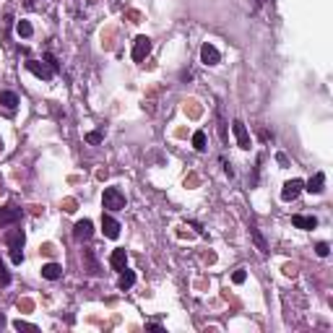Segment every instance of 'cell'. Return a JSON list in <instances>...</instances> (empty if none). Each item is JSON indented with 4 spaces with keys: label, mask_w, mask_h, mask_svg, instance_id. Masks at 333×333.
Segmentation results:
<instances>
[{
    "label": "cell",
    "mask_w": 333,
    "mask_h": 333,
    "mask_svg": "<svg viewBox=\"0 0 333 333\" xmlns=\"http://www.w3.org/2000/svg\"><path fill=\"white\" fill-rule=\"evenodd\" d=\"M102 130H94V133H86V143H102Z\"/></svg>",
    "instance_id": "cell-24"
},
{
    "label": "cell",
    "mask_w": 333,
    "mask_h": 333,
    "mask_svg": "<svg viewBox=\"0 0 333 333\" xmlns=\"http://www.w3.org/2000/svg\"><path fill=\"white\" fill-rule=\"evenodd\" d=\"M60 276H63V266H57V263H47V266H42V278H47V281H57Z\"/></svg>",
    "instance_id": "cell-12"
},
{
    "label": "cell",
    "mask_w": 333,
    "mask_h": 333,
    "mask_svg": "<svg viewBox=\"0 0 333 333\" xmlns=\"http://www.w3.org/2000/svg\"><path fill=\"white\" fill-rule=\"evenodd\" d=\"M135 284V274H133V271H128V268H123V271H120V281H117V286H120V289H130V286Z\"/></svg>",
    "instance_id": "cell-16"
},
{
    "label": "cell",
    "mask_w": 333,
    "mask_h": 333,
    "mask_svg": "<svg viewBox=\"0 0 333 333\" xmlns=\"http://www.w3.org/2000/svg\"><path fill=\"white\" fill-rule=\"evenodd\" d=\"M83 258H86V266H89V274H99V266H96V260H94V255H92V250H86V253H83Z\"/></svg>",
    "instance_id": "cell-20"
},
{
    "label": "cell",
    "mask_w": 333,
    "mask_h": 333,
    "mask_svg": "<svg viewBox=\"0 0 333 333\" xmlns=\"http://www.w3.org/2000/svg\"><path fill=\"white\" fill-rule=\"evenodd\" d=\"M193 146H195V151H206V133L203 130L193 133Z\"/></svg>",
    "instance_id": "cell-19"
},
{
    "label": "cell",
    "mask_w": 333,
    "mask_h": 333,
    "mask_svg": "<svg viewBox=\"0 0 333 333\" xmlns=\"http://www.w3.org/2000/svg\"><path fill=\"white\" fill-rule=\"evenodd\" d=\"M284 274L294 278V276H297V266H294V263H286V266H284Z\"/></svg>",
    "instance_id": "cell-28"
},
{
    "label": "cell",
    "mask_w": 333,
    "mask_h": 333,
    "mask_svg": "<svg viewBox=\"0 0 333 333\" xmlns=\"http://www.w3.org/2000/svg\"><path fill=\"white\" fill-rule=\"evenodd\" d=\"M13 328H16V331H37V325L24 323V320H13Z\"/></svg>",
    "instance_id": "cell-22"
},
{
    "label": "cell",
    "mask_w": 333,
    "mask_h": 333,
    "mask_svg": "<svg viewBox=\"0 0 333 333\" xmlns=\"http://www.w3.org/2000/svg\"><path fill=\"white\" fill-rule=\"evenodd\" d=\"M201 60H203V63H206V65H219V60H222V55H219V50L214 47V44H203V47H201Z\"/></svg>",
    "instance_id": "cell-10"
},
{
    "label": "cell",
    "mask_w": 333,
    "mask_h": 333,
    "mask_svg": "<svg viewBox=\"0 0 333 333\" xmlns=\"http://www.w3.org/2000/svg\"><path fill=\"white\" fill-rule=\"evenodd\" d=\"M21 216H24V211L16 208V206H5V208H0V226H5V224H18V222H21Z\"/></svg>",
    "instance_id": "cell-5"
},
{
    "label": "cell",
    "mask_w": 333,
    "mask_h": 333,
    "mask_svg": "<svg viewBox=\"0 0 333 333\" xmlns=\"http://www.w3.org/2000/svg\"><path fill=\"white\" fill-rule=\"evenodd\" d=\"M26 68L37 75V78H42V81H50L52 75H55L52 65L50 63H42V60H26Z\"/></svg>",
    "instance_id": "cell-3"
},
{
    "label": "cell",
    "mask_w": 333,
    "mask_h": 333,
    "mask_svg": "<svg viewBox=\"0 0 333 333\" xmlns=\"http://www.w3.org/2000/svg\"><path fill=\"white\" fill-rule=\"evenodd\" d=\"M323 185H325V175H323V172H317V175L307 183L305 190H307V193H313V195H320V193H323Z\"/></svg>",
    "instance_id": "cell-15"
},
{
    "label": "cell",
    "mask_w": 333,
    "mask_h": 333,
    "mask_svg": "<svg viewBox=\"0 0 333 333\" xmlns=\"http://www.w3.org/2000/svg\"><path fill=\"white\" fill-rule=\"evenodd\" d=\"M232 130H234V138H237V143H240V148H250V135H247V128H245V123L242 120H234L232 123Z\"/></svg>",
    "instance_id": "cell-7"
},
{
    "label": "cell",
    "mask_w": 333,
    "mask_h": 333,
    "mask_svg": "<svg viewBox=\"0 0 333 333\" xmlns=\"http://www.w3.org/2000/svg\"><path fill=\"white\" fill-rule=\"evenodd\" d=\"M0 148H3V141H0Z\"/></svg>",
    "instance_id": "cell-32"
},
{
    "label": "cell",
    "mask_w": 333,
    "mask_h": 333,
    "mask_svg": "<svg viewBox=\"0 0 333 333\" xmlns=\"http://www.w3.org/2000/svg\"><path fill=\"white\" fill-rule=\"evenodd\" d=\"M11 284V274H8V268H5V263L0 260V286H8Z\"/></svg>",
    "instance_id": "cell-21"
},
{
    "label": "cell",
    "mask_w": 333,
    "mask_h": 333,
    "mask_svg": "<svg viewBox=\"0 0 333 333\" xmlns=\"http://www.w3.org/2000/svg\"><path fill=\"white\" fill-rule=\"evenodd\" d=\"M292 224L297 226V229H315V226H317V219H315V216H302V214H297V216H292Z\"/></svg>",
    "instance_id": "cell-13"
},
{
    "label": "cell",
    "mask_w": 333,
    "mask_h": 333,
    "mask_svg": "<svg viewBox=\"0 0 333 333\" xmlns=\"http://www.w3.org/2000/svg\"><path fill=\"white\" fill-rule=\"evenodd\" d=\"M148 52H151V39L148 37H135V42H133V60L135 63L146 60Z\"/></svg>",
    "instance_id": "cell-4"
},
{
    "label": "cell",
    "mask_w": 333,
    "mask_h": 333,
    "mask_svg": "<svg viewBox=\"0 0 333 333\" xmlns=\"http://www.w3.org/2000/svg\"><path fill=\"white\" fill-rule=\"evenodd\" d=\"M63 211H65V214H73V211H75V201H73V198L63 201Z\"/></svg>",
    "instance_id": "cell-26"
},
{
    "label": "cell",
    "mask_w": 333,
    "mask_h": 333,
    "mask_svg": "<svg viewBox=\"0 0 333 333\" xmlns=\"http://www.w3.org/2000/svg\"><path fill=\"white\" fill-rule=\"evenodd\" d=\"M34 307V302L32 299H24V302H18V310H26V313H29V310H32Z\"/></svg>",
    "instance_id": "cell-29"
},
{
    "label": "cell",
    "mask_w": 333,
    "mask_h": 333,
    "mask_svg": "<svg viewBox=\"0 0 333 333\" xmlns=\"http://www.w3.org/2000/svg\"><path fill=\"white\" fill-rule=\"evenodd\" d=\"M110 266L115 268V271H123V268H128V253H125L123 247L112 250V255H110Z\"/></svg>",
    "instance_id": "cell-11"
},
{
    "label": "cell",
    "mask_w": 333,
    "mask_h": 333,
    "mask_svg": "<svg viewBox=\"0 0 333 333\" xmlns=\"http://www.w3.org/2000/svg\"><path fill=\"white\" fill-rule=\"evenodd\" d=\"M102 229H104V237H110V240L120 237V222L112 216H102Z\"/></svg>",
    "instance_id": "cell-9"
},
{
    "label": "cell",
    "mask_w": 333,
    "mask_h": 333,
    "mask_svg": "<svg viewBox=\"0 0 333 333\" xmlns=\"http://www.w3.org/2000/svg\"><path fill=\"white\" fill-rule=\"evenodd\" d=\"M16 34L26 39V37L34 34V29H32V24H29V21H18V24H16Z\"/></svg>",
    "instance_id": "cell-18"
},
{
    "label": "cell",
    "mask_w": 333,
    "mask_h": 333,
    "mask_svg": "<svg viewBox=\"0 0 333 333\" xmlns=\"http://www.w3.org/2000/svg\"><path fill=\"white\" fill-rule=\"evenodd\" d=\"M24 242H26V234L21 232V229H11L8 234H5V245H8L11 260L16 263V266L24 260Z\"/></svg>",
    "instance_id": "cell-1"
},
{
    "label": "cell",
    "mask_w": 333,
    "mask_h": 333,
    "mask_svg": "<svg viewBox=\"0 0 333 333\" xmlns=\"http://www.w3.org/2000/svg\"><path fill=\"white\" fill-rule=\"evenodd\" d=\"M302 190H305V183H302V180H289V183L284 185V190H281V198L284 201H294Z\"/></svg>",
    "instance_id": "cell-8"
},
{
    "label": "cell",
    "mask_w": 333,
    "mask_h": 333,
    "mask_svg": "<svg viewBox=\"0 0 333 333\" xmlns=\"http://www.w3.org/2000/svg\"><path fill=\"white\" fill-rule=\"evenodd\" d=\"M39 250H42L44 255H55V245H52V242H44V245H42Z\"/></svg>",
    "instance_id": "cell-27"
},
{
    "label": "cell",
    "mask_w": 333,
    "mask_h": 333,
    "mask_svg": "<svg viewBox=\"0 0 333 333\" xmlns=\"http://www.w3.org/2000/svg\"><path fill=\"white\" fill-rule=\"evenodd\" d=\"M92 234H94L92 219H81V222H75V226H73V237L75 240H92Z\"/></svg>",
    "instance_id": "cell-6"
},
{
    "label": "cell",
    "mask_w": 333,
    "mask_h": 333,
    "mask_svg": "<svg viewBox=\"0 0 333 333\" xmlns=\"http://www.w3.org/2000/svg\"><path fill=\"white\" fill-rule=\"evenodd\" d=\"M315 253H317V255H320V258H325V255H328V253H331V247H328V242H317V245H315Z\"/></svg>",
    "instance_id": "cell-23"
},
{
    "label": "cell",
    "mask_w": 333,
    "mask_h": 333,
    "mask_svg": "<svg viewBox=\"0 0 333 333\" xmlns=\"http://www.w3.org/2000/svg\"><path fill=\"white\" fill-rule=\"evenodd\" d=\"M185 185H198V177H195V175H190V177L185 180Z\"/></svg>",
    "instance_id": "cell-30"
},
{
    "label": "cell",
    "mask_w": 333,
    "mask_h": 333,
    "mask_svg": "<svg viewBox=\"0 0 333 333\" xmlns=\"http://www.w3.org/2000/svg\"><path fill=\"white\" fill-rule=\"evenodd\" d=\"M245 278H247V274H245L242 268H237V271L232 274V281H234V284H245Z\"/></svg>",
    "instance_id": "cell-25"
},
{
    "label": "cell",
    "mask_w": 333,
    "mask_h": 333,
    "mask_svg": "<svg viewBox=\"0 0 333 333\" xmlns=\"http://www.w3.org/2000/svg\"><path fill=\"white\" fill-rule=\"evenodd\" d=\"M0 107L8 110V112H13V110L18 107V96L13 94V92H0Z\"/></svg>",
    "instance_id": "cell-14"
},
{
    "label": "cell",
    "mask_w": 333,
    "mask_h": 333,
    "mask_svg": "<svg viewBox=\"0 0 333 333\" xmlns=\"http://www.w3.org/2000/svg\"><path fill=\"white\" fill-rule=\"evenodd\" d=\"M276 159H278V164H281V166H286V164H289V162H286V156H284V154H278Z\"/></svg>",
    "instance_id": "cell-31"
},
{
    "label": "cell",
    "mask_w": 333,
    "mask_h": 333,
    "mask_svg": "<svg viewBox=\"0 0 333 333\" xmlns=\"http://www.w3.org/2000/svg\"><path fill=\"white\" fill-rule=\"evenodd\" d=\"M102 206L107 211H123L125 208V193L120 190V187H104Z\"/></svg>",
    "instance_id": "cell-2"
},
{
    "label": "cell",
    "mask_w": 333,
    "mask_h": 333,
    "mask_svg": "<svg viewBox=\"0 0 333 333\" xmlns=\"http://www.w3.org/2000/svg\"><path fill=\"white\" fill-rule=\"evenodd\" d=\"M185 115H187V117H193V120H198V117L203 115L201 104L195 102V99H187V102H185Z\"/></svg>",
    "instance_id": "cell-17"
}]
</instances>
